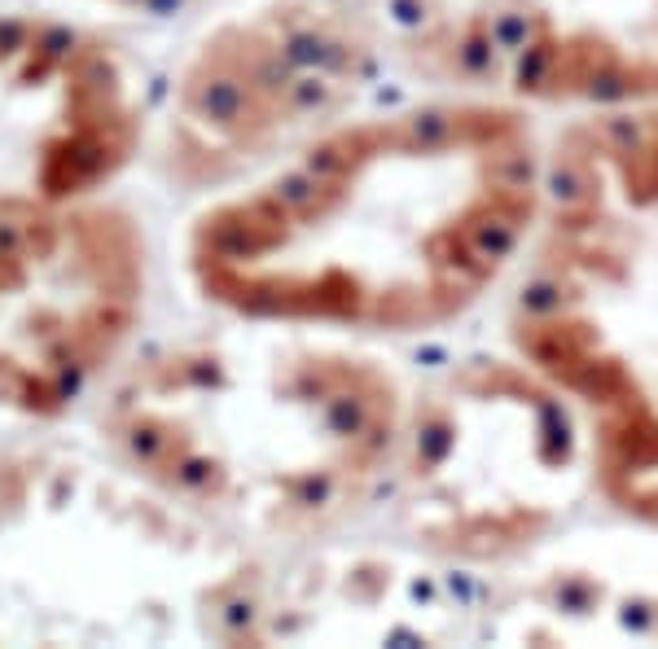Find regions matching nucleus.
I'll list each match as a JSON object with an SVG mask.
<instances>
[{"label": "nucleus", "instance_id": "nucleus-4", "mask_svg": "<svg viewBox=\"0 0 658 649\" xmlns=\"http://www.w3.org/2000/svg\"><path fill=\"white\" fill-rule=\"evenodd\" d=\"M374 40L303 0H281L255 23L220 27L172 106L176 163L193 180H215L263 154L285 128L348 110L369 71Z\"/></svg>", "mask_w": 658, "mask_h": 649}, {"label": "nucleus", "instance_id": "nucleus-14", "mask_svg": "<svg viewBox=\"0 0 658 649\" xmlns=\"http://www.w3.org/2000/svg\"><path fill=\"white\" fill-rule=\"evenodd\" d=\"M584 281L571 268H540L518 285L514 298V320H549L584 307Z\"/></svg>", "mask_w": 658, "mask_h": 649}, {"label": "nucleus", "instance_id": "nucleus-1", "mask_svg": "<svg viewBox=\"0 0 658 649\" xmlns=\"http://www.w3.org/2000/svg\"><path fill=\"white\" fill-rule=\"evenodd\" d=\"M189 514L154 487L75 457L0 461V645L158 640L176 610L211 614L220 592L189 583Z\"/></svg>", "mask_w": 658, "mask_h": 649}, {"label": "nucleus", "instance_id": "nucleus-21", "mask_svg": "<svg viewBox=\"0 0 658 649\" xmlns=\"http://www.w3.org/2000/svg\"><path fill=\"white\" fill-rule=\"evenodd\" d=\"M110 5H132V10H163V5H185V0H110Z\"/></svg>", "mask_w": 658, "mask_h": 649}, {"label": "nucleus", "instance_id": "nucleus-17", "mask_svg": "<svg viewBox=\"0 0 658 649\" xmlns=\"http://www.w3.org/2000/svg\"><path fill=\"white\" fill-rule=\"evenodd\" d=\"M536 597L562 618H592L606 605V583L592 570H553Z\"/></svg>", "mask_w": 658, "mask_h": 649}, {"label": "nucleus", "instance_id": "nucleus-13", "mask_svg": "<svg viewBox=\"0 0 658 649\" xmlns=\"http://www.w3.org/2000/svg\"><path fill=\"white\" fill-rule=\"evenodd\" d=\"M584 137L592 141V150L601 154V163H610L614 172L623 163H632L645 145H649V128H654V115H641V110H627V106H606L601 115H592L588 123H579Z\"/></svg>", "mask_w": 658, "mask_h": 649}, {"label": "nucleus", "instance_id": "nucleus-8", "mask_svg": "<svg viewBox=\"0 0 658 649\" xmlns=\"http://www.w3.org/2000/svg\"><path fill=\"white\" fill-rule=\"evenodd\" d=\"M544 527H549V514L540 509H496V514L479 509V514L426 527V544L444 553H461V557H505L531 544Z\"/></svg>", "mask_w": 658, "mask_h": 649}, {"label": "nucleus", "instance_id": "nucleus-20", "mask_svg": "<svg viewBox=\"0 0 658 649\" xmlns=\"http://www.w3.org/2000/svg\"><path fill=\"white\" fill-rule=\"evenodd\" d=\"M610 500H614L627 518H636V522H645V527L658 531V483H627V487L610 492Z\"/></svg>", "mask_w": 658, "mask_h": 649}, {"label": "nucleus", "instance_id": "nucleus-2", "mask_svg": "<svg viewBox=\"0 0 658 649\" xmlns=\"http://www.w3.org/2000/svg\"><path fill=\"white\" fill-rule=\"evenodd\" d=\"M145 307V241L128 211H0V409L58 417L124 356Z\"/></svg>", "mask_w": 658, "mask_h": 649}, {"label": "nucleus", "instance_id": "nucleus-9", "mask_svg": "<svg viewBox=\"0 0 658 649\" xmlns=\"http://www.w3.org/2000/svg\"><path fill=\"white\" fill-rule=\"evenodd\" d=\"M514 347L531 374L557 387L592 347H601V324L584 311L549 316V320H514Z\"/></svg>", "mask_w": 658, "mask_h": 649}, {"label": "nucleus", "instance_id": "nucleus-10", "mask_svg": "<svg viewBox=\"0 0 658 649\" xmlns=\"http://www.w3.org/2000/svg\"><path fill=\"white\" fill-rule=\"evenodd\" d=\"M461 448V417L448 400H426L418 404L413 422H409V474L418 483L439 479L448 470V461Z\"/></svg>", "mask_w": 658, "mask_h": 649}, {"label": "nucleus", "instance_id": "nucleus-6", "mask_svg": "<svg viewBox=\"0 0 658 649\" xmlns=\"http://www.w3.org/2000/svg\"><path fill=\"white\" fill-rule=\"evenodd\" d=\"M601 154L592 150V141L584 137V128L575 123L566 137H557L553 154L544 158L540 172V193L549 198L553 224L571 237L592 233V224L601 220V198H606V176H601Z\"/></svg>", "mask_w": 658, "mask_h": 649}, {"label": "nucleus", "instance_id": "nucleus-16", "mask_svg": "<svg viewBox=\"0 0 658 649\" xmlns=\"http://www.w3.org/2000/svg\"><path fill=\"white\" fill-rule=\"evenodd\" d=\"M527 413H531V426H536V439H531L536 461H540L544 470H566L571 457H575V422H571L566 404L549 391V396H544L540 404H531Z\"/></svg>", "mask_w": 658, "mask_h": 649}, {"label": "nucleus", "instance_id": "nucleus-7", "mask_svg": "<svg viewBox=\"0 0 658 649\" xmlns=\"http://www.w3.org/2000/svg\"><path fill=\"white\" fill-rule=\"evenodd\" d=\"M597 470L601 487L619 492L658 470V409L645 400L606 409L597 422Z\"/></svg>", "mask_w": 658, "mask_h": 649}, {"label": "nucleus", "instance_id": "nucleus-18", "mask_svg": "<svg viewBox=\"0 0 658 649\" xmlns=\"http://www.w3.org/2000/svg\"><path fill=\"white\" fill-rule=\"evenodd\" d=\"M614 176H619L632 206H658V115H654V128H649V145L632 163H623Z\"/></svg>", "mask_w": 658, "mask_h": 649}, {"label": "nucleus", "instance_id": "nucleus-11", "mask_svg": "<svg viewBox=\"0 0 658 649\" xmlns=\"http://www.w3.org/2000/svg\"><path fill=\"white\" fill-rule=\"evenodd\" d=\"M557 391H566V396L592 404L597 413L619 409V404H632V400H645V387L636 382V374L623 365V356H614V352H606V347H592V352L557 382Z\"/></svg>", "mask_w": 658, "mask_h": 649}, {"label": "nucleus", "instance_id": "nucleus-5", "mask_svg": "<svg viewBox=\"0 0 658 649\" xmlns=\"http://www.w3.org/2000/svg\"><path fill=\"white\" fill-rule=\"evenodd\" d=\"M658 97V62L627 58L610 36L584 27L562 36V62L549 102H588L606 106H636Z\"/></svg>", "mask_w": 658, "mask_h": 649}, {"label": "nucleus", "instance_id": "nucleus-12", "mask_svg": "<svg viewBox=\"0 0 658 649\" xmlns=\"http://www.w3.org/2000/svg\"><path fill=\"white\" fill-rule=\"evenodd\" d=\"M466 14H474L487 27V36L505 54V62H514L531 40L553 32V19H549V10L540 5V0H483V5H474Z\"/></svg>", "mask_w": 658, "mask_h": 649}, {"label": "nucleus", "instance_id": "nucleus-15", "mask_svg": "<svg viewBox=\"0 0 658 649\" xmlns=\"http://www.w3.org/2000/svg\"><path fill=\"white\" fill-rule=\"evenodd\" d=\"M557 62H562V32H544L540 40H531L514 62H509V88L514 97L527 102H549L553 97V80H557Z\"/></svg>", "mask_w": 658, "mask_h": 649}, {"label": "nucleus", "instance_id": "nucleus-19", "mask_svg": "<svg viewBox=\"0 0 658 649\" xmlns=\"http://www.w3.org/2000/svg\"><path fill=\"white\" fill-rule=\"evenodd\" d=\"M614 618H619V627L632 632V636H658V597L632 592V597L619 601Z\"/></svg>", "mask_w": 658, "mask_h": 649}, {"label": "nucleus", "instance_id": "nucleus-3", "mask_svg": "<svg viewBox=\"0 0 658 649\" xmlns=\"http://www.w3.org/2000/svg\"><path fill=\"white\" fill-rule=\"evenodd\" d=\"M141 145L124 58L84 27L0 19V211L89 202Z\"/></svg>", "mask_w": 658, "mask_h": 649}]
</instances>
